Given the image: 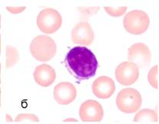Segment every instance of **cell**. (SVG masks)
I'll list each match as a JSON object with an SVG mask.
<instances>
[{
	"label": "cell",
	"instance_id": "2",
	"mask_svg": "<svg viewBox=\"0 0 159 124\" xmlns=\"http://www.w3.org/2000/svg\"><path fill=\"white\" fill-rule=\"evenodd\" d=\"M29 50L35 60L40 62H47L56 55L57 45L51 37L40 35L31 42Z\"/></svg>",
	"mask_w": 159,
	"mask_h": 124
},
{
	"label": "cell",
	"instance_id": "8",
	"mask_svg": "<svg viewBox=\"0 0 159 124\" xmlns=\"http://www.w3.org/2000/svg\"><path fill=\"white\" fill-rule=\"evenodd\" d=\"M79 117L83 122H100L104 117V110L98 101L89 99L79 108Z\"/></svg>",
	"mask_w": 159,
	"mask_h": 124
},
{
	"label": "cell",
	"instance_id": "1",
	"mask_svg": "<svg viewBox=\"0 0 159 124\" xmlns=\"http://www.w3.org/2000/svg\"><path fill=\"white\" fill-rule=\"evenodd\" d=\"M65 63L72 76L80 80L93 77L98 66L95 54L85 46L71 49L66 55Z\"/></svg>",
	"mask_w": 159,
	"mask_h": 124
},
{
	"label": "cell",
	"instance_id": "7",
	"mask_svg": "<svg viewBox=\"0 0 159 124\" xmlns=\"http://www.w3.org/2000/svg\"><path fill=\"white\" fill-rule=\"evenodd\" d=\"M128 60L139 67H146L152 60V53L145 44L138 42L133 44L128 51Z\"/></svg>",
	"mask_w": 159,
	"mask_h": 124
},
{
	"label": "cell",
	"instance_id": "13",
	"mask_svg": "<svg viewBox=\"0 0 159 124\" xmlns=\"http://www.w3.org/2000/svg\"><path fill=\"white\" fill-rule=\"evenodd\" d=\"M158 112L151 109H143L135 114L134 117V122H158Z\"/></svg>",
	"mask_w": 159,
	"mask_h": 124
},
{
	"label": "cell",
	"instance_id": "22",
	"mask_svg": "<svg viewBox=\"0 0 159 124\" xmlns=\"http://www.w3.org/2000/svg\"><path fill=\"white\" fill-rule=\"evenodd\" d=\"M0 54H1V35H0Z\"/></svg>",
	"mask_w": 159,
	"mask_h": 124
},
{
	"label": "cell",
	"instance_id": "10",
	"mask_svg": "<svg viewBox=\"0 0 159 124\" xmlns=\"http://www.w3.org/2000/svg\"><path fill=\"white\" fill-rule=\"evenodd\" d=\"M53 96L56 102L61 105H68L75 99L77 96L75 86L69 82L58 83L54 88Z\"/></svg>",
	"mask_w": 159,
	"mask_h": 124
},
{
	"label": "cell",
	"instance_id": "12",
	"mask_svg": "<svg viewBox=\"0 0 159 124\" xmlns=\"http://www.w3.org/2000/svg\"><path fill=\"white\" fill-rule=\"evenodd\" d=\"M35 81L43 87H48L56 79V70L48 64H42L35 68L33 73Z\"/></svg>",
	"mask_w": 159,
	"mask_h": 124
},
{
	"label": "cell",
	"instance_id": "17",
	"mask_svg": "<svg viewBox=\"0 0 159 124\" xmlns=\"http://www.w3.org/2000/svg\"><path fill=\"white\" fill-rule=\"evenodd\" d=\"M25 120H29V121L32 122H39V117L35 116V114H30V113H22L19 114L17 117L15 119L16 122H22Z\"/></svg>",
	"mask_w": 159,
	"mask_h": 124
},
{
	"label": "cell",
	"instance_id": "24",
	"mask_svg": "<svg viewBox=\"0 0 159 124\" xmlns=\"http://www.w3.org/2000/svg\"><path fill=\"white\" fill-rule=\"evenodd\" d=\"M0 106H1V88H0Z\"/></svg>",
	"mask_w": 159,
	"mask_h": 124
},
{
	"label": "cell",
	"instance_id": "3",
	"mask_svg": "<svg viewBox=\"0 0 159 124\" xmlns=\"http://www.w3.org/2000/svg\"><path fill=\"white\" fill-rule=\"evenodd\" d=\"M142 97L140 93L134 88H125L120 91L116 97L118 110L125 113H133L140 109Z\"/></svg>",
	"mask_w": 159,
	"mask_h": 124
},
{
	"label": "cell",
	"instance_id": "9",
	"mask_svg": "<svg viewBox=\"0 0 159 124\" xmlns=\"http://www.w3.org/2000/svg\"><path fill=\"white\" fill-rule=\"evenodd\" d=\"M93 29L89 22H80L73 27L72 31V41L75 44L83 45H91L94 42Z\"/></svg>",
	"mask_w": 159,
	"mask_h": 124
},
{
	"label": "cell",
	"instance_id": "16",
	"mask_svg": "<svg viewBox=\"0 0 159 124\" xmlns=\"http://www.w3.org/2000/svg\"><path fill=\"white\" fill-rule=\"evenodd\" d=\"M128 8L126 6H123V7L119 8H114L110 7V6H106L104 7L105 12H107L109 16H114V17H119V16H123L127 11Z\"/></svg>",
	"mask_w": 159,
	"mask_h": 124
},
{
	"label": "cell",
	"instance_id": "21",
	"mask_svg": "<svg viewBox=\"0 0 159 124\" xmlns=\"http://www.w3.org/2000/svg\"><path fill=\"white\" fill-rule=\"evenodd\" d=\"M64 122H78V120L74 118H66L63 120Z\"/></svg>",
	"mask_w": 159,
	"mask_h": 124
},
{
	"label": "cell",
	"instance_id": "5",
	"mask_svg": "<svg viewBox=\"0 0 159 124\" xmlns=\"http://www.w3.org/2000/svg\"><path fill=\"white\" fill-rule=\"evenodd\" d=\"M39 29L45 34L56 32L62 24V18L57 10L52 8H46L39 14L36 19Z\"/></svg>",
	"mask_w": 159,
	"mask_h": 124
},
{
	"label": "cell",
	"instance_id": "15",
	"mask_svg": "<svg viewBox=\"0 0 159 124\" xmlns=\"http://www.w3.org/2000/svg\"><path fill=\"white\" fill-rule=\"evenodd\" d=\"M158 66L155 65L153 67H152L149 70L148 73V81L149 84L155 89H158V79H157V76H158Z\"/></svg>",
	"mask_w": 159,
	"mask_h": 124
},
{
	"label": "cell",
	"instance_id": "18",
	"mask_svg": "<svg viewBox=\"0 0 159 124\" xmlns=\"http://www.w3.org/2000/svg\"><path fill=\"white\" fill-rule=\"evenodd\" d=\"M78 10L88 17V16L96 13L98 11L100 10V7H80L78 8Z\"/></svg>",
	"mask_w": 159,
	"mask_h": 124
},
{
	"label": "cell",
	"instance_id": "23",
	"mask_svg": "<svg viewBox=\"0 0 159 124\" xmlns=\"http://www.w3.org/2000/svg\"><path fill=\"white\" fill-rule=\"evenodd\" d=\"M0 83H1V64H0Z\"/></svg>",
	"mask_w": 159,
	"mask_h": 124
},
{
	"label": "cell",
	"instance_id": "14",
	"mask_svg": "<svg viewBox=\"0 0 159 124\" xmlns=\"http://www.w3.org/2000/svg\"><path fill=\"white\" fill-rule=\"evenodd\" d=\"M6 66L7 69L12 67L19 60V51L12 45H7L6 50Z\"/></svg>",
	"mask_w": 159,
	"mask_h": 124
},
{
	"label": "cell",
	"instance_id": "6",
	"mask_svg": "<svg viewBox=\"0 0 159 124\" xmlns=\"http://www.w3.org/2000/svg\"><path fill=\"white\" fill-rule=\"evenodd\" d=\"M116 78L120 84L130 86L138 80L139 76V68L135 63L131 62H123L117 66Z\"/></svg>",
	"mask_w": 159,
	"mask_h": 124
},
{
	"label": "cell",
	"instance_id": "11",
	"mask_svg": "<svg viewBox=\"0 0 159 124\" xmlns=\"http://www.w3.org/2000/svg\"><path fill=\"white\" fill-rule=\"evenodd\" d=\"M116 83L108 76H102L97 78L92 84V92L99 99H108L116 91Z\"/></svg>",
	"mask_w": 159,
	"mask_h": 124
},
{
	"label": "cell",
	"instance_id": "19",
	"mask_svg": "<svg viewBox=\"0 0 159 124\" xmlns=\"http://www.w3.org/2000/svg\"><path fill=\"white\" fill-rule=\"evenodd\" d=\"M26 9V7H24V6H20V7H12V6H7L6 9L9 11L10 13L12 14H19L21 12H23L25 9Z\"/></svg>",
	"mask_w": 159,
	"mask_h": 124
},
{
	"label": "cell",
	"instance_id": "20",
	"mask_svg": "<svg viewBox=\"0 0 159 124\" xmlns=\"http://www.w3.org/2000/svg\"><path fill=\"white\" fill-rule=\"evenodd\" d=\"M6 122H12V121H13L12 117H11L10 115H9V114H6Z\"/></svg>",
	"mask_w": 159,
	"mask_h": 124
},
{
	"label": "cell",
	"instance_id": "4",
	"mask_svg": "<svg viewBox=\"0 0 159 124\" xmlns=\"http://www.w3.org/2000/svg\"><path fill=\"white\" fill-rule=\"evenodd\" d=\"M123 24L128 32L133 35H141L148 29L150 19L144 11L132 10L125 15Z\"/></svg>",
	"mask_w": 159,
	"mask_h": 124
}]
</instances>
